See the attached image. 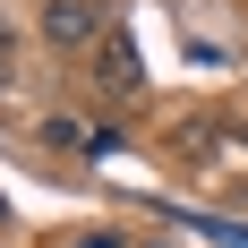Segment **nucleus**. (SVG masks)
I'll return each mask as SVG.
<instances>
[{
	"mask_svg": "<svg viewBox=\"0 0 248 248\" xmlns=\"http://www.w3.org/2000/svg\"><path fill=\"white\" fill-rule=\"evenodd\" d=\"M103 34H111V17H103L94 0H43V43L51 51H86V60H94Z\"/></svg>",
	"mask_w": 248,
	"mask_h": 248,
	"instance_id": "1",
	"label": "nucleus"
},
{
	"mask_svg": "<svg viewBox=\"0 0 248 248\" xmlns=\"http://www.w3.org/2000/svg\"><path fill=\"white\" fill-rule=\"evenodd\" d=\"M94 86H103V94H137V86H146V69H137V43H128L120 26H111V34H103V51H94Z\"/></svg>",
	"mask_w": 248,
	"mask_h": 248,
	"instance_id": "2",
	"label": "nucleus"
},
{
	"mask_svg": "<svg viewBox=\"0 0 248 248\" xmlns=\"http://www.w3.org/2000/svg\"><path fill=\"white\" fill-rule=\"evenodd\" d=\"M69 248H120V231H86V240H69Z\"/></svg>",
	"mask_w": 248,
	"mask_h": 248,
	"instance_id": "3",
	"label": "nucleus"
}]
</instances>
